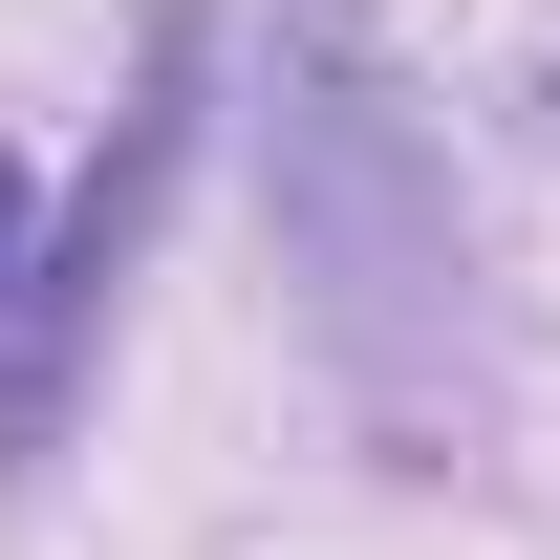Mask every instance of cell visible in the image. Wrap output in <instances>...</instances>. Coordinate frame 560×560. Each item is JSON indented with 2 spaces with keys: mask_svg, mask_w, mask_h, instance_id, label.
I'll use <instances>...</instances> for the list:
<instances>
[{
  "mask_svg": "<svg viewBox=\"0 0 560 560\" xmlns=\"http://www.w3.org/2000/svg\"><path fill=\"white\" fill-rule=\"evenodd\" d=\"M0 302H22V173H0Z\"/></svg>",
  "mask_w": 560,
  "mask_h": 560,
  "instance_id": "3",
  "label": "cell"
},
{
  "mask_svg": "<svg viewBox=\"0 0 560 560\" xmlns=\"http://www.w3.org/2000/svg\"><path fill=\"white\" fill-rule=\"evenodd\" d=\"M259 173H280V280H302V346L366 410L388 475H453L495 410V302H475V215L431 151L410 66L366 44L346 0H280L259 44Z\"/></svg>",
  "mask_w": 560,
  "mask_h": 560,
  "instance_id": "1",
  "label": "cell"
},
{
  "mask_svg": "<svg viewBox=\"0 0 560 560\" xmlns=\"http://www.w3.org/2000/svg\"><path fill=\"white\" fill-rule=\"evenodd\" d=\"M195 86H215V22H151V66H130V108H108V151H86L66 237L0 302V453H66V388H86V346H108V302H130V259H151V195H173V151H195Z\"/></svg>",
  "mask_w": 560,
  "mask_h": 560,
  "instance_id": "2",
  "label": "cell"
}]
</instances>
